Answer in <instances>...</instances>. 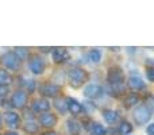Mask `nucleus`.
I'll list each match as a JSON object with an SVG mask.
<instances>
[{
  "label": "nucleus",
  "mask_w": 154,
  "mask_h": 135,
  "mask_svg": "<svg viewBox=\"0 0 154 135\" xmlns=\"http://www.w3.org/2000/svg\"><path fill=\"white\" fill-rule=\"evenodd\" d=\"M119 133L122 135H128L133 133V126L127 122V120H122V123L119 124Z\"/></svg>",
  "instance_id": "nucleus-18"
},
{
  "label": "nucleus",
  "mask_w": 154,
  "mask_h": 135,
  "mask_svg": "<svg viewBox=\"0 0 154 135\" xmlns=\"http://www.w3.org/2000/svg\"><path fill=\"white\" fill-rule=\"evenodd\" d=\"M146 76H147V78H149V81L154 82V66L146 68Z\"/></svg>",
  "instance_id": "nucleus-25"
},
{
  "label": "nucleus",
  "mask_w": 154,
  "mask_h": 135,
  "mask_svg": "<svg viewBox=\"0 0 154 135\" xmlns=\"http://www.w3.org/2000/svg\"><path fill=\"white\" fill-rule=\"evenodd\" d=\"M133 118H134V122L138 126H143V124H146L150 120V118H152V109L147 106H145V104H141V106L137 107V109L134 111Z\"/></svg>",
  "instance_id": "nucleus-2"
},
{
  "label": "nucleus",
  "mask_w": 154,
  "mask_h": 135,
  "mask_svg": "<svg viewBox=\"0 0 154 135\" xmlns=\"http://www.w3.org/2000/svg\"><path fill=\"white\" fill-rule=\"evenodd\" d=\"M11 81H12L11 74L8 73L7 70H4V69H0V84L2 85H8V84H11Z\"/></svg>",
  "instance_id": "nucleus-19"
},
{
  "label": "nucleus",
  "mask_w": 154,
  "mask_h": 135,
  "mask_svg": "<svg viewBox=\"0 0 154 135\" xmlns=\"http://www.w3.org/2000/svg\"><path fill=\"white\" fill-rule=\"evenodd\" d=\"M139 101V97L137 95H134V93H131V95H127L125 97V100H123V106L126 107V108H131V107L137 106Z\"/></svg>",
  "instance_id": "nucleus-16"
},
{
  "label": "nucleus",
  "mask_w": 154,
  "mask_h": 135,
  "mask_svg": "<svg viewBox=\"0 0 154 135\" xmlns=\"http://www.w3.org/2000/svg\"><path fill=\"white\" fill-rule=\"evenodd\" d=\"M0 128H2V116H0Z\"/></svg>",
  "instance_id": "nucleus-29"
},
{
  "label": "nucleus",
  "mask_w": 154,
  "mask_h": 135,
  "mask_svg": "<svg viewBox=\"0 0 154 135\" xmlns=\"http://www.w3.org/2000/svg\"><path fill=\"white\" fill-rule=\"evenodd\" d=\"M29 68L34 74H42L43 70H45V62H43V60L41 58V57L34 56L31 60H30Z\"/></svg>",
  "instance_id": "nucleus-5"
},
{
  "label": "nucleus",
  "mask_w": 154,
  "mask_h": 135,
  "mask_svg": "<svg viewBox=\"0 0 154 135\" xmlns=\"http://www.w3.org/2000/svg\"><path fill=\"white\" fill-rule=\"evenodd\" d=\"M24 131L29 134H35L38 131V126L35 122H26V124H24Z\"/></svg>",
  "instance_id": "nucleus-22"
},
{
  "label": "nucleus",
  "mask_w": 154,
  "mask_h": 135,
  "mask_svg": "<svg viewBox=\"0 0 154 135\" xmlns=\"http://www.w3.org/2000/svg\"><path fill=\"white\" fill-rule=\"evenodd\" d=\"M66 106H68V109H69L70 114L73 115H79L82 112V106L73 97H68L66 99Z\"/></svg>",
  "instance_id": "nucleus-13"
},
{
  "label": "nucleus",
  "mask_w": 154,
  "mask_h": 135,
  "mask_svg": "<svg viewBox=\"0 0 154 135\" xmlns=\"http://www.w3.org/2000/svg\"><path fill=\"white\" fill-rule=\"evenodd\" d=\"M103 95V89L97 84H89L84 88V96L88 99H97Z\"/></svg>",
  "instance_id": "nucleus-6"
},
{
  "label": "nucleus",
  "mask_w": 154,
  "mask_h": 135,
  "mask_svg": "<svg viewBox=\"0 0 154 135\" xmlns=\"http://www.w3.org/2000/svg\"><path fill=\"white\" fill-rule=\"evenodd\" d=\"M68 130H69L70 134H79V131H80V124L76 122V120H73V119L68 120Z\"/></svg>",
  "instance_id": "nucleus-21"
},
{
  "label": "nucleus",
  "mask_w": 154,
  "mask_h": 135,
  "mask_svg": "<svg viewBox=\"0 0 154 135\" xmlns=\"http://www.w3.org/2000/svg\"><path fill=\"white\" fill-rule=\"evenodd\" d=\"M127 85L133 91H141L145 88V81L138 76V74H131L127 80Z\"/></svg>",
  "instance_id": "nucleus-8"
},
{
  "label": "nucleus",
  "mask_w": 154,
  "mask_h": 135,
  "mask_svg": "<svg viewBox=\"0 0 154 135\" xmlns=\"http://www.w3.org/2000/svg\"><path fill=\"white\" fill-rule=\"evenodd\" d=\"M91 134L92 135H106L107 130L100 123H92V126H91Z\"/></svg>",
  "instance_id": "nucleus-17"
},
{
  "label": "nucleus",
  "mask_w": 154,
  "mask_h": 135,
  "mask_svg": "<svg viewBox=\"0 0 154 135\" xmlns=\"http://www.w3.org/2000/svg\"><path fill=\"white\" fill-rule=\"evenodd\" d=\"M146 134H147V135H154V123H152V124L147 126V128H146Z\"/></svg>",
  "instance_id": "nucleus-26"
},
{
  "label": "nucleus",
  "mask_w": 154,
  "mask_h": 135,
  "mask_svg": "<svg viewBox=\"0 0 154 135\" xmlns=\"http://www.w3.org/2000/svg\"><path fill=\"white\" fill-rule=\"evenodd\" d=\"M89 60L93 62V64H97L101 60V51L97 50V49H92L89 51Z\"/></svg>",
  "instance_id": "nucleus-20"
},
{
  "label": "nucleus",
  "mask_w": 154,
  "mask_h": 135,
  "mask_svg": "<svg viewBox=\"0 0 154 135\" xmlns=\"http://www.w3.org/2000/svg\"><path fill=\"white\" fill-rule=\"evenodd\" d=\"M43 135H57V133H54V131H49V133H45Z\"/></svg>",
  "instance_id": "nucleus-27"
},
{
  "label": "nucleus",
  "mask_w": 154,
  "mask_h": 135,
  "mask_svg": "<svg viewBox=\"0 0 154 135\" xmlns=\"http://www.w3.org/2000/svg\"><path fill=\"white\" fill-rule=\"evenodd\" d=\"M4 135H18L16 133H12V131H10V133H7V134H4Z\"/></svg>",
  "instance_id": "nucleus-28"
},
{
  "label": "nucleus",
  "mask_w": 154,
  "mask_h": 135,
  "mask_svg": "<svg viewBox=\"0 0 154 135\" xmlns=\"http://www.w3.org/2000/svg\"><path fill=\"white\" fill-rule=\"evenodd\" d=\"M68 78L72 88H80L88 80V73L81 68H72L68 73Z\"/></svg>",
  "instance_id": "nucleus-1"
},
{
  "label": "nucleus",
  "mask_w": 154,
  "mask_h": 135,
  "mask_svg": "<svg viewBox=\"0 0 154 135\" xmlns=\"http://www.w3.org/2000/svg\"><path fill=\"white\" fill-rule=\"evenodd\" d=\"M49 108H50V103L45 99H38L32 103V109L35 112H48Z\"/></svg>",
  "instance_id": "nucleus-14"
},
{
  "label": "nucleus",
  "mask_w": 154,
  "mask_h": 135,
  "mask_svg": "<svg viewBox=\"0 0 154 135\" xmlns=\"http://www.w3.org/2000/svg\"><path fill=\"white\" fill-rule=\"evenodd\" d=\"M41 92H42V95L48 96V97H54V96L58 95L60 87H58V85H56V84H51V82H49V84L42 85V88H41Z\"/></svg>",
  "instance_id": "nucleus-10"
},
{
  "label": "nucleus",
  "mask_w": 154,
  "mask_h": 135,
  "mask_svg": "<svg viewBox=\"0 0 154 135\" xmlns=\"http://www.w3.org/2000/svg\"><path fill=\"white\" fill-rule=\"evenodd\" d=\"M2 62L5 68L12 69V70H18V69L20 68V60H19L18 56H16L15 53H12V51L5 53L4 56L2 57Z\"/></svg>",
  "instance_id": "nucleus-4"
},
{
  "label": "nucleus",
  "mask_w": 154,
  "mask_h": 135,
  "mask_svg": "<svg viewBox=\"0 0 154 135\" xmlns=\"http://www.w3.org/2000/svg\"><path fill=\"white\" fill-rule=\"evenodd\" d=\"M53 60L57 64H61V62H65L66 60H69V53L65 48H57L53 50Z\"/></svg>",
  "instance_id": "nucleus-9"
},
{
  "label": "nucleus",
  "mask_w": 154,
  "mask_h": 135,
  "mask_svg": "<svg viewBox=\"0 0 154 135\" xmlns=\"http://www.w3.org/2000/svg\"><path fill=\"white\" fill-rule=\"evenodd\" d=\"M4 120L11 128H15V127H18L19 126V120L20 119H19V115L16 114V112L8 111V112H5L4 114Z\"/></svg>",
  "instance_id": "nucleus-12"
},
{
  "label": "nucleus",
  "mask_w": 154,
  "mask_h": 135,
  "mask_svg": "<svg viewBox=\"0 0 154 135\" xmlns=\"http://www.w3.org/2000/svg\"><path fill=\"white\" fill-rule=\"evenodd\" d=\"M11 101H12L14 107H16V108H23L24 104H26V101H27L26 92H24V91H16V92L12 95Z\"/></svg>",
  "instance_id": "nucleus-7"
},
{
  "label": "nucleus",
  "mask_w": 154,
  "mask_h": 135,
  "mask_svg": "<svg viewBox=\"0 0 154 135\" xmlns=\"http://www.w3.org/2000/svg\"><path fill=\"white\" fill-rule=\"evenodd\" d=\"M56 108L58 109L61 114H65V112L68 111V106H66V100H61V99H58V100H56Z\"/></svg>",
  "instance_id": "nucleus-23"
},
{
  "label": "nucleus",
  "mask_w": 154,
  "mask_h": 135,
  "mask_svg": "<svg viewBox=\"0 0 154 135\" xmlns=\"http://www.w3.org/2000/svg\"><path fill=\"white\" fill-rule=\"evenodd\" d=\"M39 122H41V124L45 126V127H54V126L57 124V116L54 114L46 112V114L41 115Z\"/></svg>",
  "instance_id": "nucleus-11"
},
{
  "label": "nucleus",
  "mask_w": 154,
  "mask_h": 135,
  "mask_svg": "<svg viewBox=\"0 0 154 135\" xmlns=\"http://www.w3.org/2000/svg\"><path fill=\"white\" fill-rule=\"evenodd\" d=\"M103 118H104V120H106L107 123L114 124V123L119 119V115H118V112L114 111V109L107 108V109H104V111H103Z\"/></svg>",
  "instance_id": "nucleus-15"
},
{
  "label": "nucleus",
  "mask_w": 154,
  "mask_h": 135,
  "mask_svg": "<svg viewBox=\"0 0 154 135\" xmlns=\"http://www.w3.org/2000/svg\"><path fill=\"white\" fill-rule=\"evenodd\" d=\"M15 54L18 56V58L22 61V60L26 58L27 54H29V53H27V50H26L24 48H16V49H15Z\"/></svg>",
  "instance_id": "nucleus-24"
},
{
  "label": "nucleus",
  "mask_w": 154,
  "mask_h": 135,
  "mask_svg": "<svg viewBox=\"0 0 154 135\" xmlns=\"http://www.w3.org/2000/svg\"><path fill=\"white\" fill-rule=\"evenodd\" d=\"M107 80H108V82L112 85V88H116L123 84V81H125V74H123L122 69L119 66H112L108 69Z\"/></svg>",
  "instance_id": "nucleus-3"
}]
</instances>
